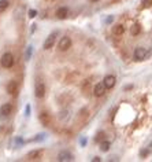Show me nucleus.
Returning <instances> with one entry per match:
<instances>
[{
    "mask_svg": "<svg viewBox=\"0 0 152 162\" xmlns=\"http://www.w3.org/2000/svg\"><path fill=\"white\" fill-rule=\"evenodd\" d=\"M0 65H2V68H4V69L12 68V65H14V56H12V54H10V52L3 54L2 59H0Z\"/></svg>",
    "mask_w": 152,
    "mask_h": 162,
    "instance_id": "obj_1",
    "label": "nucleus"
},
{
    "mask_svg": "<svg viewBox=\"0 0 152 162\" xmlns=\"http://www.w3.org/2000/svg\"><path fill=\"white\" fill-rule=\"evenodd\" d=\"M134 59L136 61H144L145 58H147V55H148V51L144 48V47H137V48L134 50Z\"/></svg>",
    "mask_w": 152,
    "mask_h": 162,
    "instance_id": "obj_2",
    "label": "nucleus"
},
{
    "mask_svg": "<svg viewBox=\"0 0 152 162\" xmlns=\"http://www.w3.org/2000/svg\"><path fill=\"white\" fill-rule=\"evenodd\" d=\"M39 121L41 122V125L49 126V125H51V121H52V118H51V114L47 113V112L40 113V114H39Z\"/></svg>",
    "mask_w": 152,
    "mask_h": 162,
    "instance_id": "obj_3",
    "label": "nucleus"
},
{
    "mask_svg": "<svg viewBox=\"0 0 152 162\" xmlns=\"http://www.w3.org/2000/svg\"><path fill=\"white\" fill-rule=\"evenodd\" d=\"M34 95H36L37 98H44V95H45V85H44L43 81H37V82H36Z\"/></svg>",
    "mask_w": 152,
    "mask_h": 162,
    "instance_id": "obj_4",
    "label": "nucleus"
},
{
    "mask_svg": "<svg viewBox=\"0 0 152 162\" xmlns=\"http://www.w3.org/2000/svg\"><path fill=\"white\" fill-rule=\"evenodd\" d=\"M106 90H107V87L104 85V82H99V84L95 85L93 95H95V96H97V98H100V96H103V95L106 94Z\"/></svg>",
    "mask_w": 152,
    "mask_h": 162,
    "instance_id": "obj_5",
    "label": "nucleus"
},
{
    "mask_svg": "<svg viewBox=\"0 0 152 162\" xmlns=\"http://www.w3.org/2000/svg\"><path fill=\"white\" fill-rule=\"evenodd\" d=\"M71 47V39L67 36L62 37L61 41H59V50L61 51H67Z\"/></svg>",
    "mask_w": 152,
    "mask_h": 162,
    "instance_id": "obj_6",
    "label": "nucleus"
},
{
    "mask_svg": "<svg viewBox=\"0 0 152 162\" xmlns=\"http://www.w3.org/2000/svg\"><path fill=\"white\" fill-rule=\"evenodd\" d=\"M12 113V104L11 103H4L0 107V116L2 117H8Z\"/></svg>",
    "mask_w": 152,
    "mask_h": 162,
    "instance_id": "obj_7",
    "label": "nucleus"
},
{
    "mask_svg": "<svg viewBox=\"0 0 152 162\" xmlns=\"http://www.w3.org/2000/svg\"><path fill=\"white\" fill-rule=\"evenodd\" d=\"M103 82H104V85L107 87V90H111V88H114L115 87V82H116V78L114 77V76H106L104 77V80H103Z\"/></svg>",
    "mask_w": 152,
    "mask_h": 162,
    "instance_id": "obj_8",
    "label": "nucleus"
},
{
    "mask_svg": "<svg viewBox=\"0 0 152 162\" xmlns=\"http://www.w3.org/2000/svg\"><path fill=\"white\" fill-rule=\"evenodd\" d=\"M41 157H43V150H33L26 155V158L29 161H39Z\"/></svg>",
    "mask_w": 152,
    "mask_h": 162,
    "instance_id": "obj_9",
    "label": "nucleus"
},
{
    "mask_svg": "<svg viewBox=\"0 0 152 162\" xmlns=\"http://www.w3.org/2000/svg\"><path fill=\"white\" fill-rule=\"evenodd\" d=\"M6 91H7L10 95H12V96H15V95H17V92H18V84H17V81H10V82H8L7 87H6Z\"/></svg>",
    "mask_w": 152,
    "mask_h": 162,
    "instance_id": "obj_10",
    "label": "nucleus"
},
{
    "mask_svg": "<svg viewBox=\"0 0 152 162\" xmlns=\"http://www.w3.org/2000/svg\"><path fill=\"white\" fill-rule=\"evenodd\" d=\"M58 160L62 161V162H67V161H73L74 157H73V154L69 151H61L58 154Z\"/></svg>",
    "mask_w": 152,
    "mask_h": 162,
    "instance_id": "obj_11",
    "label": "nucleus"
},
{
    "mask_svg": "<svg viewBox=\"0 0 152 162\" xmlns=\"http://www.w3.org/2000/svg\"><path fill=\"white\" fill-rule=\"evenodd\" d=\"M55 39H56V33L49 34V36L47 37L45 43H44V50H49L51 47H52L53 44H55Z\"/></svg>",
    "mask_w": 152,
    "mask_h": 162,
    "instance_id": "obj_12",
    "label": "nucleus"
},
{
    "mask_svg": "<svg viewBox=\"0 0 152 162\" xmlns=\"http://www.w3.org/2000/svg\"><path fill=\"white\" fill-rule=\"evenodd\" d=\"M69 15V8L67 7H61L58 8V11H56V17L59 18V20H66Z\"/></svg>",
    "mask_w": 152,
    "mask_h": 162,
    "instance_id": "obj_13",
    "label": "nucleus"
},
{
    "mask_svg": "<svg viewBox=\"0 0 152 162\" xmlns=\"http://www.w3.org/2000/svg\"><path fill=\"white\" fill-rule=\"evenodd\" d=\"M123 32H125V28H123V25H121V24L115 25V26L112 28V33L115 34V36H122Z\"/></svg>",
    "mask_w": 152,
    "mask_h": 162,
    "instance_id": "obj_14",
    "label": "nucleus"
},
{
    "mask_svg": "<svg viewBox=\"0 0 152 162\" xmlns=\"http://www.w3.org/2000/svg\"><path fill=\"white\" fill-rule=\"evenodd\" d=\"M110 142H107V140H103V142H100V150L103 151V152H106V151H108L110 150Z\"/></svg>",
    "mask_w": 152,
    "mask_h": 162,
    "instance_id": "obj_15",
    "label": "nucleus"
},
{
    "mask_svg": "<svg viewBox=\"0 0 152 162\" xmlns=\"http://www.w3.org/2000/svg\"><path fill=\"white\" fill-rule=\"evenodd\" d=\"M140 30H141L140 25H138V24H134V25L132 26V29H130V33L133 34V36H137V34L140 33Z\"/></svg>",
    "mask_w": 152,
    "mask_h": 162,
    "instance_id": "obj_16",
    "label": "nucleus"
},
{
    "mask_svg": "<svg viewBox=\"0 0 152 162\" xmlns=\"http://www.w3.org/2000/svg\"><path fill=\"white\" fill-rule=\"evenodd\" d=\"M8 6H10V2H8V0H0V12L7 10Z\"/></svg>",
    "mask_w": 152,
    "mask_h": 162,
    "instance_id": "obj_17",
    "label": "nucleus"
},
{
    "mask_svg": "<svg viewBox=\"0 0 152 162\" xmlns=\"http://www.w3.org/2000/svg\"><path fill=\"white\" fill-rule=\"evenodd\" d=\"M104 138H106V136H104V132H99V133H97V136H96V139H95V140H96V142H103L104 140Z\"/></svg>",
    "mask_w": 152,
    "mask_h": 162,
    "instance_id": "obj_18",
    "label": "nucleus"
},
{
    "mask_svg": "<svg viewBox=\"0 0 152 162\" xmlns=\"http://www.w3.org/2000/svg\"><path fill=\"white\" fill-rule=\"evenodd\" d=\"M152 6V0H142V7H151Z\"/></svg>",
    "mask_w": 152,
    "mask_h": 162,
    "instance_id": "obj_19",
    "label": "nucleus"
},
{
    "mask_svg": "<svg viewBox=\"0 0 152 162\" xmlns=\"http://www.w3.org/2000/svg\"><path fill=\"white\" fill-rule=\"evenodd\" d=\"M30 18H33V17H36V11H30V15H29Z\"/></svg>",
    "mask_w": 152,
    "mask_h": 162,
    "instance_id": "obj_20",
    "label": "nucleus"
},
{
    "mask_svg": "<svg viewBox=\"0 0 152 162\" xmlns=\"http://www.w3.org/2000/svg\"><path fill=\"white\" fill-rule=\"evenodd\" d=\"M92 161H93V162H99V161H100V158H99V157H95Z\"/></svg>",
    "mask_w": 152,
    "mask_h": 162,
    "instance_id": "obj_21",
    "label": "nucleus"
},
{
    "mask_svg": "<svg viewBox=\"0 0 152 162\" xmlns=\"http://www.w3.org/2000/svg\"><path fill=\"white\" fill-rule=\"evenodd\" d=\"M89 2H97V0H89Z\"/></svg>",
    "mask_w": 152,
    "mask_h": 162,
    "instance_id": "obj_22",
    "label": "nucleus"
}]
</instances>
